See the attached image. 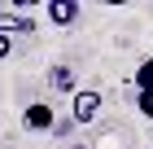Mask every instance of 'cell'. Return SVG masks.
Instances as JSON below:
<instances>
[{"mask_svg":"<svg viewBox=\"0 0 153 149\" xmlns=\"http://www.w3.org/2000/svg\"><path fill=\"white\" fill-rule=\"evenodd\" d=\"M136 110L153 123V57H144L136 66Z\"/></svg>","mask_w":153,"mask_h":149,"instance_id":"1","label":"cell"},{"mask_svg":"<svg viewBox=\"0 0 153 149\" xmlns=\"http://www.w3.org/2000/svg\"><path fill=\"white\" fill-rule=\"evenodd\" d=\"M101 92L96 88H79L74 92V105H70V123H92L96 114H101Z\"/></svg>","mask_w":153,"mask_h":149,"instance_id":"2","label":"cell"},{"mask_svg":"<svg viewBox=\"0 0 153 149\" xmlns=\"http://www.w3.org/2000/svg\"><path fill=\"white\" fill-rule=\"evenodd\" d=\"M0 35H35V22L26 18V13H13V9H4L0 13Z\"/></svg>","mask_w":153,"mask_h":149,"instance_id":"3","label":"cell"},{"mask_svg":"<svg viewBox=\"0 0 153 149\" xmlns=\"http://www.w3.org/2000/svg\"><path fill=\"white\" fill-rule=\"evenodd\" d=\"M44 13H48V22H53V26H70L74 18H79V4H74V0H48Z\"/></svg>","mask_w":153,"mask_h":149,"instance_id":"4","label":"cell"},{"mask_svg":"<svg viewBox=\"0 0 153 149\" xmlns=\"http://www.w3.org/2000/svg\"><path fill=\"white\" fill-rule=\"evenodd\" d=\"M22 123L31 127V132H44V127H53V105H26V114H22Z\"/></svg>","mask_w":153,"mask_h":149,"instance_id":"5","label":"cell"},{"mask_svg":"<svg viewBox=\"0 0 153 149\" xmlns=\"http://www.w3.org/2000/svg\"><path fill=\"white\" fill-rule=\"evenodd\" d=\"M53 88H57V92H74V75H70V66H57V70H53Z\"/></svg>","mask_w":153,"mask_h":149,"instance_id":"6","label":"cell"},{"mask_svg":"<svg viewBox=\"0 0 153 149\" xmlns=\"http://www.w3.org/2000/svg\"><path fill=\"white\" fill-rule=\"evenodd\" d=\"M9 53H13V40H9V35H0V61L9 57Z\"/></svg>","mask_w":153,"mask_h":149,"instance_id":"7","label":"cell"},{"mask_svg":"<svg viewBox=\"0 0 153 149\" xmlns=\"http://www.w3.org/2000/svg\"><path fill=\"white\" fill-rule=\"evenodd\" d=\"M70 149H88V145H83V140H70Z\"/></svg>","mask_w":153,"mask_h":149,"instance_id":"8","label":"cell"}]
</instances>
